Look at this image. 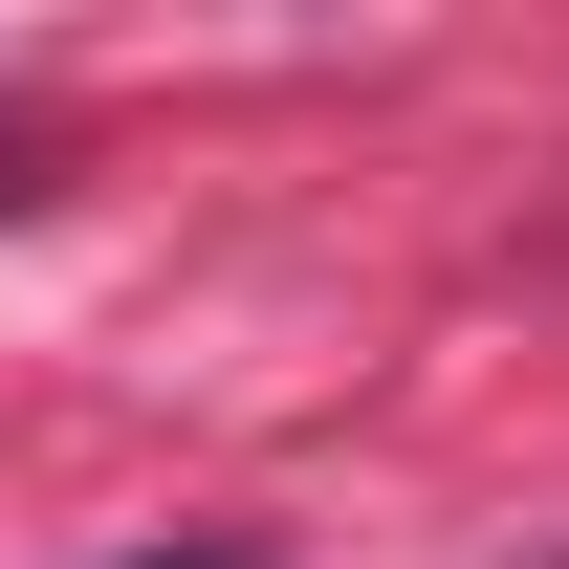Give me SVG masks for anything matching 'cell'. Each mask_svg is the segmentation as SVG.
I'll return each instance as SVG.
<instances>
[{
  "label": "cell",
  "mask_w": 569,
  "mask_h": 569,
  "mask_svg": "<svg viewBox=\"0 0 569 569\" xmlns=\"http://www.w3.org/2000/svg\"><path fill=\"white\" fill-rule=\"evenodd\" d=\"M44 176H67V110H0V219L44 198Z\"/></svg>",
  "instance_id": "cell-1"
},
{
  "label": "cell",
  "mask_w": 569,
  "mask_h": 569,
  "mask_svg": "<svg viewBox=\"0 0 569 569\" xmlns=\"http://www.w3.org/2000/svg\"><path fill=\"white\" fill-rule=\"evenodd\" d=\"M132 569H284L263 526H198V548H132Z\"/></svg>",
  "instance_id": "cell-2"
}]
</instances>
